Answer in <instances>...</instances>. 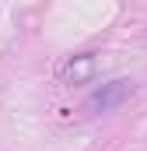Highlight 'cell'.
Listing matches in <instances>:
<instances>
[{"label": "cell", "mask_w": 147, "mask_h": 151, "mask_svg": "<svg viewBox=\"0 0 147 151\" xmlns=\"http://www.w3.org/2000/svg\"><path fill=\"white\" fill-rule=\"evenodd\" d=\"M98 74V56L95 53H81V56H70L67 63H63V84H84V81H91V77Z\"/></svg>", "instance_id": "cell-1"}, {"label": "cell", "mask_w": 147, "mask_h": 151, "mask_svg": "<svg viewBox=\"0 0 147 151\" xmlns=\"http://www.w3.org/2000/svg\"><path fill=\"white\" fill-rule=\"evenodd\" d=\"M126 95H130V81H112V84H105L102 91L91 95L88 109H91V113H109V109H116Z\"/></svg>", "instance_id": "cell-2"}]
</instances>
